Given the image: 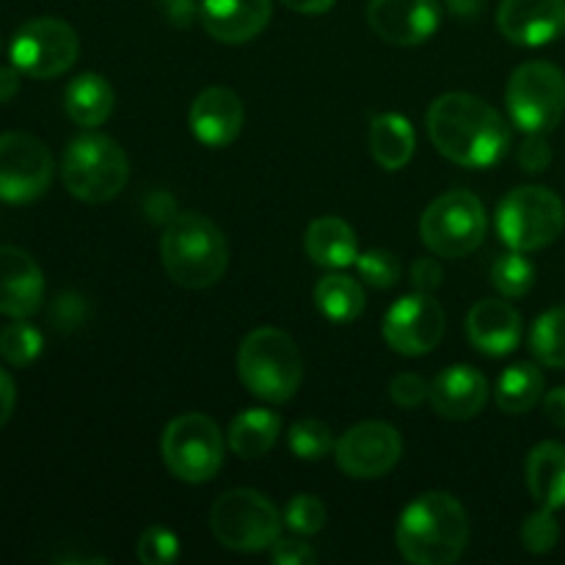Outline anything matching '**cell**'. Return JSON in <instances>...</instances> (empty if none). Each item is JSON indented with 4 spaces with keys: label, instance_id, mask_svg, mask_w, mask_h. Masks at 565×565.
Masks as SVG:
<instances>
[{
    "label": "cell",
    "instance_id": "obj_1",
    "mask_svg": "<svg viewBox=\"0 0 565 565\" xmlns=\"http://www.w3.org/2000/svg\"><path fill=\"white\" fill-rule=\"evenodd\" d=\"M428 136L450 163L489 169L500 163L511 143V130L500 110L475 94H441L428 110Z\"/></svg>",
    "mask_w": 565,
    "mask_h": 565
},
{
    "label": "cell",
    "instance_id": "obj_2",
    "mask_svg": "<svg viewBox=\"0 0 565 565\" xmlns=\"http://www.w3.org/2000/svg\"><path fill=\"white\" fill-rule=\"evenodd\" d=\"M397 550L414 565H450L469 544V519L447 491L419 494L397 522Z\"/></svg>",
    "mask_w": 565,
    "mask_h": 565
},
{
    "label": "cell",
    "instance_id": "obj_3",
    "mask_svg": "<svg viewBox=\"0 0 565 565\" xmlns=\"http://www.w3.org/2000/svg\"><path fill=\"white\" fill-rule=\"evenodd\" d=\"M160 257L174 285L204 290L224 279L226 265H230V246H226L224 232L207 215L180 213L166 224Z\"/></svg>",
    "mask_w": 565,
    "mask_h": 565
},
{
    "label": "cell",
    "instance_id": "obj_4",
    "mask_svg": "<svg viewBox=\"0 0 565 565\" xmlns=\"http://www.w3.org/2000/svg\"><path fill=\"white\" fill-rule=\"evenodd\" d=\"M237 375L259 401L287 403L303 379L301 351L281 329H254L237 351Z\"/></svg>",
    "mask_w": 565,
    "mask_h": 565
},
{
    "label": "cell",
    "instance_id": "obj_5",
    "mask_svg": "<svg viewBox=\"0 0 565 565\" xmlns=\"http://www.w3.org/2000/svg\"><path fill=\"white\" fill-rule=\"evenodd\" d=\"M64 188L86 204H103L119 196L130 180V160L119 141L86 132L66 147L61 163Z\"/></svg>",
    "mask_w": 565,
    "mask_h": 565
},
{
    "label": "cell",
    "instance_id": "obj_6",
    "mask_svg": "<svg viewBox=\"0 0 565 565\" xmlns=\"http://www.w3.org/2000/svg\"><path fill=\"white\" fill-rule=\"evenodd\" d=\"M565 230V204L555 191L522 185L497 207V232L513 252H539L555 243Z\"/></svg>",
    "mask_w": 565,
    "mask_h": 565
},
{
    "label": "cell",
    "instance_id": "obj_7",
    "mask_svg": "<svg viewBox=\"0 0 565 565\" xmlns=\"http://www.w3.org/2000/svg\"><path fill=\"white\" fill-rule=\"evenodd\" d=\"M210 530L232 552H263L279 541L281 516L274 502L252 489H232L215 500Z\"/></svg>",
    "mask_w": 565,
    "mask_h": 565
},
{
    "label": "cell",
    "instance_id": "obj_8",
    "mask_svg": "<svg viewBox=\"0 0 565 565\" xmlns=\"http://www.w3.org/2000/svg\"><path fill=\"white\" fill-rule=\"evenodd\" d=\"M163 461L182 483H207L224 467V436L207 414H182L171 419L160 439Z\"/></svg>",
    "mask_w": 565,
    "mask_h": 565
},
{
    "label": "cell",
    "instance_id": "obj_9",
    "mask_svg": "<svg viewBox=\"0 0 565 565\" xmlns=\"http://www.w3.org/2000/svg\"><path fill=\"white\" fill-rule=\"evenodd\" d=\"M508 114L524 132L555 130L565 116V75L550 61H527L508 81Z\"/></svg>",
    "mask_w": 565,
    "mask_h": 565
},
{
    "label": "cell",
    "instance_id": "obj_10",
    "mask_svg": "<svg viewBox=\"0 0 565 565\" xmlns=\"http://www.w3.org/2000/svg\"><path fill=\"white\" fill-rule=\"evenodd\" d=\"M419 235L425 246L439 257H467L486 237L483 202L469 191L445 193L423 213Z\"/></svg>",
    "mask_w": 565,
    "mask_h": 565
},
{
    "label": "cell",
    "instance_id": "obj_11",
    "mask_svg": "<svg viewBox=\"0 0 565 565\" xmlns=\"http://www.w3.org/2000/svg\"><path fill=\"white\" fill-rule=\"evenodd\" d=\"M77 53H81V39L75 28L55 17H36L11 39V64L22 75L39 81L64 75L77 61Z\"/></svg>",
    "mask_w": 565,
    "mask_h": 565
},
{
    "label": "cell",
    "instance_id": "obj_12",
    "mask_svg": "<svg viewBox=\"0 0 565 565\" xmlns=\"http://www.w3.org/2000/svg\"><path fill=\"white\" fill-rule=\"evenodd\" d=\"M53 154L31 132L0 136V202L31 204L53 182Z\"/></svg>",
    "mask_w": 565,
    "mask_h": 565
},
{
    "label": "cell",
    "instance_id": "obj_13",
    "mask_svg": "<svg viewBox=\"0 0 565 565\" xmlns=\"http://www.w3.org/2000/svg\"><path fill=\"white\" fill-rule=\"evenodd\" d=\"M445 309L430 292H414L392 303L384 318V340L401 356H425L445 337Z\"/></svg>",
    "mask_w": 565,
    "mask_h": 565
},
{
    "label": "cell",
    "instance_id": "obj_14",
    "mask_svg": "<svg viewBox=\"0 0 565 565\" xmlns=\"http://www.w3.org/2000/svg\"><path fill=\"white\" fill-rule=\"evenodd\" d=\"M403 456V441L392 425L359 423L340 436L334 447L337 467L356 480L384 478L397 467Z\"/></svg>",
    "mask_w": 565,
    "mask_h": 565
},
{
    "label": "cell",
    "instance_id": "obj_15",
    "mask_svg": "<svg viewBox=\"0 0 565 565\" xmlns=\"http://www.w3.org/2000/svg\"><path fill=\"white\" fill-rule=\"evenodd\" d=\"M441 22L439 0H370L367 25L395 47L428 42Z\"/></svg>",
    "mask_w": 565,
    "mask_h": 565
},
{
    "label": "cell",
    "instance_id": "obj_16",
    "mask_svg": "<svg viewBox=\"0 0 565 565\" xmlns=\"http://www.w3.org/2000/svg\"><path fill=\"white\" fill-rule=\"evenodd\" d=\"M497 28L519 47H544L565 33V0H502Z\"/></svg>",
    "mask_w": 565,
    "mask_h": 565
},
{
    "label": "cell",
    "instance_id": "obj_17",
    "mask_svg": "<svg viewBox=\"0 0 565 565\" xmlns=\"http://www.w3.org/2000/svg\"><path fill=\"white\" fill-rule=\"evenodd\" d=\"M42 301L44 274L36 259L17 246H0V315L31 318Z\"/></svg>",
    "mask_w": 565,
    "mask_h": 565
},
{
    "label": "cell",
    "instance_id": "obj_18",
    "mask_svg": "<svg viewBox=\"0 0 565 565\" xmlns=\"http://www.w3.org/2000/svg\"><path fill=\"white\" fill-rule=\"evenodd\" d=\"M243 103L232 88L210 86L193 99L191 114H188V125L196 141L204 147L221 149L230 147L243 130Z\"/></svg>",
    "mask_w": 565,
    "mask_h": 565
},
{
    "label": "cell",
    "instance_id": "obj_19",
    "mask_svg": "<svg viewBox=\"0 0 565 565\" xmlns=\"http://www.w3.org/2000/svg\"><path fill=\"white\" fill-rule=\"evenodd\" d=\"M430 408L445 419H472L489 401V381L472 364H450L430 384Z\"/></svg>",
    "mask_w": 565,
    "mask_h": 565
},
{
    "label": "cell",
    "instance_id": "obj_20",
    "mask_svg": "<svg viewBox=\"0 0 565 565\" xmlns=\"http://www.w3.org/2000/svg\"><path fill=\"white\" fill-rule=\"evenodd\" d=\"M270 14V0H202L199 22L218 42L246 44L268 28Z\"/></svg>",
    "mask_w": 565,
    "mask_h": 565
},
{
    "label": "cell",
    "instance_id": "obj_21",
    "mask_svg": "<svg viewBox=\"0 0 565 565\" xmlns=\"http://www.w3.org/2000/svg\"><path fill=\"white\" fill-rule=\"evenodd\" d=\"M524 334L522 315L500 298H486L469 309L467 337L475 351L486 356H508L519 348Z\"/></svg>",
    "mask_w": 565,
    "mask_h": 565
},
{
    "label": "cell",
    "instance_id": "obj_22",
    "mask_svg": "<svg viewBox=\"0 0 565 565\" xmlns=\"http://www.w3.org/2000/svg\"><path fill=\"white\" fill-rule=\"evenodd\" d=\"M303 248H307V257L320 268H348L359 257L356 232L337 215L315 218L303 235Z\"/></svg>",
    "mask_w": 565,
    "mask_h": 565
},
{
    "label": "cell",
    "instance_id": "obj_23",
    "mask_svg": "<svg viewBox=\"0 0 565 565\" xmlns=\"http://www.w3.org/2000/svg\"><path fill=\"white\" fill-rule=\"evenodd\" d=\"M527 489L541 508H565V445L541 441L527 456Z\"/></svg>",
    "mask_w": 565,
    "mask_h": 565
},
{
    "label": "cell",
    "instance_id": "obj_24",
    "mask_svg": "<svg viewBox=\"0 0 565 565\" xmlns=\"http://www.w3.org/2000/svg\"><path fill=\"white\" fill-rule=\"evenodd\" d=\"M64 110L75 125L99 127L110 114H114V88L97 72H86L70 81L64 92Z\"/></svg>",
    "mask_w": 565,
    "mask_h": 565
},
{
    "label": "cell",
    "instance_id": "obj_25",
    "mask_svg": "<svg viewBox=\"0 0 565 565\" xmlns=\"http://www.w3.org/2000/svg\"><path fill=\"white\" fill-rule=\"evenodd\" d=\"M414 130L406 116L381 114L370 121V154L386 171H401L414 158Z\"/></svg>",
    "mask_w": 565,
    "mask_h": 565
},
{
    "label": "cell",
    "instance_id": "obj_26",
    "mask_svg": "<svg viewBox=\"0 0 565 565\" xmlns=\"http://www.w3.org/2000/svg\"><path fill=\"white\" fill-rule=\"evenodd\" d=\"M281 434V419L276 412L268 408H248V412L237 414L230 425V450L235 456L246 458H263L274 450L276 439Z\"/></svg>",
    "mask_w": 565,
    "mask_h": 565
},
{
    "label": "cell",
    "instance_id": "obj_27",
    "mask_svg": "<svg viewBox=\"0 0 565 565\" xmlns=\"http://www.w3.org/2000/svg\"><path fill=\"white\" fill-rule=\"evenodd\" d=\"M315 303L323 312V318L334 323H353L367 307L362 285L345 274H329L315 287Z\"/></svg>",
    "mask_w": 565,
    "mask_h": 565
},
{
    "label": "cell",
    "instance_id": "obj_28",
    "mask_svg": "<svg viewBox=\"0 0 565 565\" xmlns=\"http://www.w3.org/2000/svg\"><path fill=\"white\" fill-rule=\"evenodd\" d=\"M544 373L535 364H511L497 381V406L505 414H524L544 397Z\"/></svg>",
    "mask_w": 565,
    "mask_h": 565
},
{
    "label": "cell",
    "instance_id": "obj_29",
    "mask_svg": "<svg viewBox=\"0 0 565 565\" xmlns=\"http://www.w3.org/2000/svg\"><path fill=\"white\" fill-rule=\"evenodd\" d=\"M530 351L544 367L565 370V307L541 315L530 331Z\"/></svg>",
    "mask_w": 565,
    "mask_h": 565
},
{
    "label": "cell",
    "instance_id": "obj_30",
    "mask_svg": "<svg viewBox=\"0 0 565 565\" xmlns=\"http://www.w3.org/2000/svg\"><path fill=\"white\" fill-rule=\"evenodd\" d=\"M42 331L36 326L25 323V318H14V323H9L0 331V356L11 367H28V364H33L39 359V353H42Z\"/></svg>",
    "mask_w": 565,
    "mask_h": 565
},
{
    "label": "cell",
    "instance_id": "obj_31",
    "mask_svg": "<svg viewBox=\"0 0 565 565\" xmlns=\"http://www.w3.org/2000/svg\"><path fill=\"white\" fill-rule=\"evenodd\" d=\"M491 285L505 298H522L535 285V265L524 257V252H508L491 265Z\"/></svg>",
    "mask_w": 565,
    "mask_h": 565
},
{
    "label": "cell",
    "instance_id": "obj_32",
    "mask_svg": "<svg viewBox=\"0 0 565 565\" xmlns=\"http://www.w3.org/2000/svg\"><path fill=\"white\" fill-rule=\"evenodd\" d=\"M287 445H290L292 456L301 461H320L329 456L337 447L331 428L320 419H298L290 430H287Z\"/></svg>",
    "mask_w": 565,
    "mask_h": 565
},
{
    "label": "cell",
    "instance_id": "obj_33",
    "mask_svg": "<svg viewBox=\"0 0 565 565\" xmlns=\"http://www.w3.org/2000/svg\"><path fill=\"white\" fill-rule=\"evenodd\" d=\"M561 541V524H557L555 511L541 508V511L530 513L522 524V544L524 550L533 555H550Z\"/></svg>",
    "mask_w": 565,
    "mask_h": 565
},
{
    "label": "cell",
    "instance_id": "obj_34",
    "mask_svg": "<svg viewBox=\"0 0 565 565\" xmlns=\"http://www.w3.org/2000/svg\"><path fill=\"white\" fill-rule=\"evenodd\" d=\"M356 270L370 287H379V290H390L401 281V263L392 252L386 248H370V252L359 254L356 257Z\"/></svg>",
    "mask_w": 565,
    "mask_h": 565
},
{
    "label": "cell",
    "instance_id": "obj_35",
    "mask_svg": "<svg viewBox=\"0 0 565 565\" xmlns=\"http://www.w3.org/2000/svg\"><path fill=\"white\" fill-rule=\"evenodd\" d=\"M285 524L298 535H318L326 527L323 502L312 494H296L285 511Z\"/></svg>",
    "mask_w": 565,
    "mask_h": 565
},
{
    "label": "cell",
    "instance_id": "obj_36",
    "mask_svg": "<svg viewBox=\"0 0 565 565\" xmlns=\"http://www.w3.org/2000/svg\"><path fill=\"white\" fill-rule=\"evenodd\" d=\"M180 557V539H177L171 530L154 527L143 530V535L138 539V561L143 565H169Z\"/></svg>",
    "mask_w": 565,
    "mask_h": 565
},
{
    "label": "cell",
    "instance_id": "obj_37",
    "mask_svg": "<svg viewBox=\"0 0 565 565\" xmlns=\"http://www.w3.org/2000/svg\"><path fill=\"white\" fill-rule=\"evenodd\" d=\"M88 303L86 298H81L77 292H64V296L55 298L53 309H50V320L55 323L58 331H72L81 323H86Z\"/></svg>",
    "mask_w": 565,
    "mask_h": 565
},
{
    "label": "cell",
    "instance_id": "obj_38",
    "mask_svg": "<svg viewBox=\"0 0 565 565\" xmlns=\"http://www.w3.org/2000/svg\"><path fill=\"white\" fill-rule=\"evenodd\" d=\"M390 395L397 406L417 408L419 403H425L430 397V384L417 373H401L395 381H392Z\"/></svg>",
    "mask_w": 565,
    "mask_h": 565
},
{
    "label": "cell",
    "instance_id": "obj_39",
    "mask_svg": "<svg viewBox=\"0 0 565 565\" xmlns=\"http://www.w3.org/2000/svg\"><path fill=\"white\" fill-rule=\"evenodd\" d=\"M552 163V147L546 143V138L541 132H527L524 143L519 147V166L530 174H541V171L550 169Z\"/></svg>",
    "mask_w": 565,
    "mask_h": 565
},
{
    "label": "cell",
    "instance_id": "obj_40",
    "mask_svg": "<svg viewBox=\"0 0 565 565\" xmlns=\"http://www.w3.org/2000/svg\"><path fill=\"white\" fill-rule=\"evenodd\" d=\"M270 561L276 565H315L318 552L298 539H279L270 546Z\"/></svg>",
    "mask_w": 565,
    "mask_h": 565
},
{
    "label": "cell",
    "instance_id": "obj_41",
    "mask_svg": "<svg viewBox=\"0 0 565 565\" xmlns=\"http://www.w3.org/2000/svg\"><path fill=\"white\" fill-rule=\"evenodd\" d=\"M441 265L434 257H423L412 265V285L417 292H434L441 287Z\"/></svg>",
    "mask_w": 565,
    "mask_h": 565
},
{
    "label": "cell",
    "instance_id": "obj_42",
    "mask_svg": "<svg viewBox=\"0 0 565 565\" xmlns=\"http://www.w3.org/2000/svg\"><path fill=\"white\" fill-rule=\"evenodd\" d=\"M160 11L166 14V20L177 28H188L199 17L202 9V0H158Z\"/></svg>",
    "mask_w": 565,
    "mask_h": 565
},
{
    "label": "cell",
    "instance_id": "obj_43",
    "mask_svg": "<svg viewBox=\"0 0 565 565\" xmlns=\"http://www.w3.org/2000/svg\"><path fill=\"white\" fill-rule=\"evenodd\" d=\"M14 403H17V390H14V379L0 367V428L11 419L14 414Z\"/></svg>",
    "mask_w": 565,
    "mask_h": 565
},
{
    "label": "cell",
    "instance_id": "obj_44",
    "mask_svg": "<svg viewBox=\"0 0 565 565\" xmlns=\"http://www.w3.org/2000/svg\"><path fill=\"white\" fill-rule=\"evenodd\" d=\"M544 412L552 425L565 430V386H557V390H552L550 395L544 397Z\"/></svg>",
    "mask_w": 565,
    "mask_h": 565
},
{
    "label": "cell",
    "instance_id": "obj_45",
    "mask_svg": "<svg viewBox=\"0 0 565 565\" xmlns=\"http://www.w3.org/2000/svg\"><path fill=\"white\" fill-rule=\"evenodd\" d=\"M20 92V70L14 64L0 66V105L11 103Z\"/></svg>",
    "mask_w": 565,
    "mask_h": 565
},
{
    "label": "cell",
    "instance_id": "obj_46",
    "mask_svg": "<svg viewBox=\"0 0 565 565\" xmlns=\"http://www.w3.org/2000/svg\"><path fill=\"white\" fill-rule=\"evenodd\" d=\"M287 9L298 11V14H323L329 11L337 0H281Z\"/></svg>",
    "mask_w": 565,
    "mask_h": 565
},
{
    "label": "cell",
    "instance_id": "obj_47",
    "mask_svg": "<svg viewBox=\"0 0 565 565\" xmlns=\"http://www.w3.org/2000/svg\"><path fill=\"white\" fill-rule=\"evenodd\" d=\"M486 6V0H447V9L458 17V20H472L480 14V9Z\"/></svg>",
    "mask_w": 565,
    "mask_h": 565
}]
</instances>
